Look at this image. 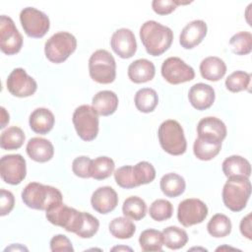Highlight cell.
<instances>
[{
  "mask_svg": "<svg viewBox=\"0 0 252 252\" xmlns=\"http://www.w3.org/2000/svg\"><path fill=\"white\" fill-rule=\"evenodd\" d=\"M20 22L26 34L33 38L43 37L50 28L49 18L33 7H27L21 11Z\"/></svg>",
  "mask_w": 252,
  "mask_h": 252,
  "instance_id": "cell-9",
  "label": "cell"
},
{
  "mask_svg": "<svg viewBox=\"0 0 252 252\" xmlns=\"http://www.w3.org/2000/svg\"><path fill=\"white\" fill-rule=\"evenodd\" d=\"M91 204L94 211L106 215L112 212L118 205L116 191L110 186L98 187L92 195Z\"/></svg>",
  "mask_w": 252,
  "mask_h": 252,
  "instance_id": "cell-18",
  "label": "cell"
},
{
  "mask_svg": "<svg viewBox=\"0 0 252 252\" xmlns=\"http://www.w3.org/2000/svg\"><path fill=\"white\" fill-rule=\"evenodd\" d=\"M91 163L92 159L89 157L81 156L76 158L72 162L73 173L81 178L91 177Z\"/></svg>",
  "mask_w": 252,
  "mask_h": 252,
  "instance_id": "cell-42",
  "label": "cell"
},
{
  "mask_svg": "<svg viewBox=\"0 0 252 252\" xmlns=\"http://www.w3.org/2000/svg\"><path fill=\"white\" fill-rule=\"evenodd\" d=\"M72 121L78 136L86 141L94 140L98 134V114L95 109L88 104L78 106L72 117Z\"/></svg>",
  "mask_w": 252,
  "mask_h": 252,
  "instance_id": "cell-7",
  "label": "cell"
},
{
  "mask_svg": "<svg viewBox=\"0 0 252 252\" xmlns=\"http://www.w3.org/2000/svg\"><path fill=\"white\" fill-rule=\"evenodd\" d=\"M251 75L244 71H235L225 79V87L231 93H238L249 89Z\"/></svg>",
  "mask_w": 252,
  "mask_h": 252,
  "instance_id": "cell-37",
  "label": "cell"
},
{
  "mask_svg": "<svg viewBox=\"0 0 252 252\" xmlns=\"http://www.w3.org/2000/svg\"><path fill=\"white\" fill-rule=\"evenodd\" d=\"M118 96L112 91H100L92 99V106L98 115L108 116L113 114L118 107Z\"/></svg>",
  "mask_w": 252,
  "mask_h": 252,
  "instance_id": "cell-23",
  "label": "cell"
},
{
  "mask_svg": "<svg viewBox=\"0 0 252 252\" xmlns=\"http://www.w3.org/2000/svg\"><path fill=\"white\" fill-rule=\"evenodd\" d=\"M198 137L215 143H222L227 130L225 124L219 118L208 116L201 119L197 125Z\"/></svg>",
  "mask_w": 252,
  "mask_h": 252,
  "instance_id": "cell-16",
  "label": "cell"
},
{
  "mask_svg": "<svg viewBox=\"0 0 252 252\" xmlns=\"http://www.w3.org/2000/svg\"><path fill=\"white\" fill-rule=\"evenodd\" d=\"M149 214L154 220L163 221L171 218L173 214V206L167 200L158 199L151 204Z\"/></svg>",
  "mask_w": 252,
  "mask_h": 252,
  "instance_id": "cell-39",
  "label": "cell"
},
{
  "mask_svg": "<svg viewBox=\"0 0 252 252\" xmlns=\"http://www.w3.org/2000/svg\"><path fill=\"white\" fill-rule=\"evenodd\" d=\"M23 46V36L14 21L5 15L0 17V48L7 55L18 53Z\"/></svg>",
  "mask_w": 252,
  "mask_h": 252,
  "instance_id": "cell-12",
  "label": "cell"
},
{
  "mask_svg": "<svg viewBox=\"0 0 252 252\" xmlns=\"http://www.w3.org/2000/svg\"><path fill=\"white\" fill-rule=\"evenodd\" d=\"M201 76L212 82L222 79L226 73V65L222 59L217 56H209L200 63Z\"/></svg>",
  "mask_w": 252,
  "mask_h": 252,
  "instance_id": "cell-24",
  "label": "cell"
},
{
  "mask_svg": "<svg viewBox=\"0 0 252 252\" xmlns=\"http://www.w3.org/2000/svg\"><path fill=\"white\" fill-rule=\"evenodd\" d=\"M120 249H124V250H132L131 248H129V247H114V248H112V250H120Z\"/></svg>",
  "mask_w": 252,
  "mask_h": 252,
  "instance_id": "cell-48",
  "label": "cell"
},
{
  "mask_svg": "<svg viewBox=\"0 0 252 252\" xmlns=\"http://www.w3.org/2000/svg\"><path fill=\"white\" fill-rule=\"evenodd\" d=\"M54 122L55 118L53 113L44 107L35 108L29 118L31 129L40 135H45L50 132L54 126Z\"/></svg>",
  "mask_w": 252,
  "mask_h": 252,
  "instance_id": "cell-22",
  "label": "cell"
},
{
  "mask_svg": "<svg viewBox=\"0 0 252 252\" xmlns=\"http://www.w3.org/2000/svg\"><path fill=\"white\" fill-rule=\"evenodd\" d=\"M90 77L98 84H110L116 78V63L110 52L105 49L94 51L89 59Z\"/></svg>",
  "mask_w": 252,
  "mask_h": 252,
  "instance_id": "cell-5",
  "label": "cell"
},
{
  "mask_svg": "<svg viewBox=\"0 0 252 252\" xmlns=\"http://www.w3.org/2000/svg\"><path fill=\"white\" fill-rule=\"evenodd\" d=\"M231 228L232 224L229 218L223 214H216L207 224L209 234L215 238L227 236L231 232Z\"/></svg>",
  "mask_w": 252,
  "mask_h": 252,
  "instance_id": "cell-31",
  "label": "cell"
},
{
  "mask_svg": "<svg viewBox=\"0 0 252 252\" xmlns=\"http://www.w3.org/2000/svg\"><path fill=\"white\" fill-rule=\"evenodd\" d=\"M50 250L52 252H62L68 251L73 252L74 248L70 239L64 234L54 235L50 240Z\"/></svg>",
  "mask_w": 252,
  "mask_h": 252,
  "instance_id": "cell-43",
  "label": "cell"
},
{
  "mask_svg": "<svg viewBox=\"0 0 252 252\" xmlns=\"http://www.w3.org/2000/svg\"><path fill=\"white\" fill-rule=\"evenodd\" d=\"M133 175L137 187L151 183L156 178V169L148 161H140L133 166Z\"/></svg>",
  "mask_w": 252,
  "mask_h": 252,
  "instance_id": "cell-38",
  "label": "cell"
},
{
  "mask_svg": "<svg viewBox=\"0 0 252 252\" xmlns=\"http://www.w3.org/2000/svg\"><path fill=\"white\" fill-rule=\"evenodd\" d=\"M222 202L232 212L242 211L251 195V182L248 177H229L222 188Z\"/></svg>",
  "mask_w": 252,
  "mask_h": 252,
  "instance_id": "cell-3",
  "label": "cell"
},
{
  "mask_svg": "<svg viewBox=\"0 0 252 252\" xmlns=\"http://www.w3.org/2000/svg\"><path fill=\"white\" fill-rule=\"evenodd\" d=\"M114 179L118 186L125 189H131L137 187L134 175H133V166L124 165L117 168L114 171Z\"/></svg>",
  "mask_w": 252,
  "mask_h": 252,
  "instance_id": "cell-40",
  "label": "cell"
},
{
  "mask_svg": "<svg viewBox=\"0 0 252 252\" xmlns=\"http://www.w3.org/2000/svg\"><path fill=\"white\" fill-rule=\"evenodd\" d=\"M47 220L57 226L63 227L69 232L77 233L83 222V212L68 207L63 202L51 206L45 211Z\"/></svg>",
  "mask_w": 252,
  "mask_h": 252,
  "instance_id": "cell-8",
  "label": "cell"
},
{
  "mask_svg": "<svg viewBox=\"0 0 252 252\" xmlns=\"http://www.w3.org/2000/svg\"><path fill=\"white\" fill-rule=\"evenodd\" d=\"M140 38L150 55L159 56L170 47L173 32L170 28L158 22L147 21L140 29Z\"/></svg>",
  "mask_w": 252,
  "mask_h": 252,
  "instance_id": "cell-1",
  "label": "cell"
},
{
  "mask_svg": "<svg viewBox=\"0 0 252 252\" xmlns=\"http://www.w3.org/2000/svg\"><path fill=\"white\" fill-rule=\"evenodd\" d=\"M61 192L52 186L38 182L29 183L22 192L24 204L33 210L46 211L51 206L62 202Z\"/></svg>",
  "mask_w": 252,
  "mask_h": 252,
  "instance_id": "cell-2",
  "label": "cell"
},
{
  "mask_svg": "<svg viewBox=\"0 0 252 252\" xmlns=\"http://www.w3.org/2000/svg\"><path fill=\"white\" fill-rule=\"evenodd\" d=\"M25 139V133L20 127L11 126L2 132L0 137V146L3 150L7 151L18 150L23 146Z\"/></svg>",
  "mask_w": 252,
  "mask_h": 252,
  "instance_id": "cell-29",
  "label": "cell"
},
{
  "mask_svg": "<svg viewBox=\"0 0 252 252\" xmlns=\"http://www.w3.org/2000/svg\"><path fill=\"white\" fill-rule=\"evenodd\" d=\"M215 90L208 84L198 83L193 85L188 93V98L191 105L197 110L210 108L215 101Z\"/></svg>",
  "mask_w": 252,
  "mask_h": 252,
  "instance_id": "cell-19",
  "label": "cell"
},
{
  "mask_svg": "<svg viewBox=\"0 0 252 252\" xmlns=\"http://www.w3.org/2000/svg\"><path fill=\"white\" fill-rule=\"evenodd\" d=\"M158 142L161 149L169 155L180 156L186 152L187 142L182 126L173 119L163 121L158 130Z\"/></svg>",
  "mask_w": 252,
  "mask_h": 252,
  "instance_id": "cell-4",
  "label": "cell"
},
{
  "mask_svg": "<svg viewBox=\"0 0 252 252\" xmlns=\"http://www.w3.org/2000/svg\"><path fill=\"white\" fill-rule=\"evenodd\" d=\"M0 205H1L0 215L2 217L10 214L15 205V198H14L13 193L8 190L1 189L0 190Z\"/></svg>",
  "mask_w": 252,
  "mask_h": 252,
  "instance_id": "cell-45",
  "label": "cell"
},
{
  "mask_svg": "<svg viewBox=\"0 0 252 252\" xmlns=\"http://www.w3.org/2000/svg\"><path fill=\"white\" fill-rule=\"evenodd\" d=\"M108 227L111 235L118 239H129L136 231V225L127 217H118L113 219Z\"/></svg>",
  "mask_w": 252,
  "mask_h": 252,
  "instance_id": "cell-32",
  "label": "cell"
},
{
  "mask_svg": "<svg viewBox=\"0 0 252 252\" xmlns=\"http://www.w3.org/2000/svg\"><path fill=\"white\" fill-rule=\"evenodd\" d=\"M221 149V143H215L197 138L193 145L195 157L200 160H211L216 158Z\"/></svg>",
  "mask_w": 252,
  "mask_h": 252,
  "instance_id": "cell-30",
  "label": "cell"
},
{
  "mask_svg": "<svg viewBox=\"0 0 252 252\" xmlns=\"http://www.w3.org/2000/svg\"><path fill=\"white\" fill-rule=\"evenodd\" d=\"M240 232L243 236H245L247 239H252V231H251V214H248L246 217H244L240 221Z\"/></svg>",
  "mask_w": 252,
  "mask_h": 252,
  "instance_id": "cell-46",
  "label": "cell"
},
{
  "mask_svg": "<svg viewBox=\"0 0 252 252\" xmlns=\"http://www.w3.org/2000/svg\"><path fill=\"white\" fill-rule=\"evenodd\" d=\"M229 45L236 55H247L252 50V34L249 32H239L231 36Z\"/></svg>",
  "mask_w": 252,
  "mask_h": 252,
  "instance_id": "cell-36",
  "label": "cell"
},
{
  "mask_svg": "<svg viewBox=\"0 0 252 252\" xmlns=\"http://www.w3.org/2000/svg\"><path fill=\"white\" fill-rule=\"evenodd\" d=\"M136 108L143 113H150L156 109L158 103V95L154 89H140L134 98Z\"/></svg>",
  "mask_w": 252,
  "mask_h": 252,
  "instance_id": "cell-27",
  "label": "cell"
},
{
  "mask_svg": "<svg viewBox=\"0 0 252 252\" xmlns=\"http://www.w3.org/2000/svg\"><path fill=\"white\" fill-rule=\"evenodd\" d=\"M28 156L36 162H46L53 158L54 147L44 138L33 137L30 139L26 148Z\"/></svg>",
  "mask_w": 252,
  "mask_h": 252,
  "instance_id": "cell-20",
  "label": "cell"
},
{
  "mask_svg": "<svg viewBox=\"0 0 252 252\" xmlns=\"http://www.w3.org/2000/svg\"><path fill=\"white\" fill-rule=\"evenodd\" d=\"M156 75L154 63L142 58L133 61L128 67V78L135 84H143L152 81Z\"/></svg>",
  "mask_w": 252,
  "mask_h": 252,
  "instance_id": "cell-21",
  "label": "cell"
},
{
  "mask_svg": "<svg viewBox=\"0 0 252 252\" xmlns=\"http://www.w3.org/2000/svg\"><path fill=\"white\" fill-rule=\"evenodd\" d=\"M139 244L143 251H161L163 246L162 233L154 228L145 229L139 236Z\"/></svg>",
  "mask_w": 252,
  "mask_h": 252,
  "instance_id": "cell-35",
  "label": "cell"
},
{
  "mask_svg": "<svg viewBox=\"0 0 252 252\" xmlns=\"http://www.w3.org/2000/svg\"><path fill=\"white\" fill-rule=\"evenodd\" d=\"M99 221L93 215L83 212V222L81 228L76 233L81 238H91L98 230Z\"/></svg>",
  "mask_w": 252,
  "mask_h": 252,
  "instance_id": "cell-41",
  "label": "cell"
},
{
  "mask_svg": "<svg viewBox=\"0 0 252 252\" xmlns=\"http://www.w3.org/2000/svg\"><path fill=\"white\" fill-rule=\"evenodd\" d=\"M122 213L131 220H140L144 219L147 214V204L138 196L128 197L122 205Z\"/></svg>",
  "mask_w": 252,
  "mask_h": 252,
  "instance_id": "cell-33",
  "label": "cell"
},
{
  "mask_svg": "<svg viewBox=\"0 0 252 252\" xmlns=\"http://www.w3.org/2000/svg\"><path fill=\"white\" fill-rule=\"evenodd\" d=\"M114 161L108 157H98L92 159L91 177L95 180H103L108 178L114 171Z\"/></svg>",
  "mask_w": 252,
  "mask_h": 252,
  "instance_id": "cell-34",
  "label": "cell"
},
{
  "mask_svg": "<svg viewBox=\"0 0 252 252\" xmlns=\"http://www.w3.org/2000/svg\"><path fill=\"white\" fill-rule=\"evenodd\" d=\"M161 192L169 198H175L183 194L186 188V182L184 178L174 172L164 174L159 181Z\"/></svg>",
  "mask_w": 252,
  "mask_h": 252,
  "instance_id": "cell-26",
  "label": "cell"
},
{
  "mask_svg": "<svg viewBox=\"0 0 252 252\" xmlns=\"http://www.w3.org/2000/svg\"><path fill=\"white\" fill-rule=\"evenodd\" d=\"M222 172L224 175L229 177H250L251 175V165L250 162L241 156H230L226 158L221 164Z\"/></svg>",
  "mask_w": 252,
  "mask_h": 252,
  "instance_id": "cell-25",
  "label": "cell"
},
{
  "mask_svg": "<svg viewBox=\"0 0 252 252\" xmlns=\"http://www.w3.org/2000/svg\"><path fill=\"white\" fill-rule=\"evenodd\" d=\"M77 39L68 32H58L50 36L44 44L46 58L55 64L63 63L76 50Z\"/></svg>",
  "mask_w": 252,
  "mask_h": 252,
  "instance_id": "cell-6",
  "label": "cell"
},
{
  "mask_svg": "<svg viewBox=\"0 0 252 252\" xmlns=\"http://www.w3.org/2000/svg\"><path fill=\"white\" fill-rule=\"evenodd\" d=\"M161 76L167 83L178 85L192 81L195 78V71L181 58L168 57L161 65Z\"/></svg>",
  "mask_w": 252,
  "mask_h": 252,
  "instance_id": "cell-11",
  "label": "cell"
},
{
  "mask_svg": "<svg viewBox=\"0 0 252 252\" xmlns=\"http://www.w3.org/2000/svg\"><path fill=\"white\" fill-rule=\"evenodd\" d=\"M0 173L4 182L20 184L27 174L26 159L19 154L3 156L0 160Z\"/></svg>",
  "mask_w": 252,
  "mask_h": 252,
  "instance_id": "cell-13",
  "label": "cell"
},
{
  "mask_svg": "<svg viewBox=\"0 0 252 252\" xmlns=\"http://www.w3.org/2000/svg\"><path fill=\"white\" fill-rule=\"evenodd\" d=\"M6 85L9 93L17 97L31 96L37 89L35 80L29 76L23 68L14 69L8 76Z\"/></svg>",
  "mask_w": 252,
  "mask_h": 252,
  "instance_id": "cell-14",
  "label": "cell"
},
{
  "mask_svg": "<svg viewBox=\"0 0 252 252\" xmlns=\"http://www.w3.org/2000/svg\"><path fill=\"white\" fill-rule=\"evenodd\" d=\"M10 121V116L9 113L6 111L4 107H1V126L0 128H4Z\"/></svg>",
  "mask_w": 252,
  "mask_h": 252,
  "instance_id": "cell-47",
  "label": "cell"
},
{
  "mask_svg": "<svg viewBox=\"0 0 252 252\" xmlns=\"http://www.w3.org/2000/svg\"><path fill=\"white\" fill-rule=\"evenodd\" d=\"M176 1L173 0H154L152 2V8L158 15L163 16L172 13L177 8Z\"/></svg>",
  "mask_w": 252,
  "mask_h": 252,
  "instance_id": "cell-44",
  "label": "cell"
},
{
  "mask_svg": "<svg viewBox=\"0 0 252 252\" xmlns=\"http://www.w3.org/2000/svg\"><path fill=\"white\" fill-rule=\"evenodd\" d=\"M112 50L121 58H131L137 51V41L133 32L126 28L116 30L110 39Z\"/></svg>",
  "mask_w": 252,
  "mask_h": 252,
  "instance_id": "cell-15",
  "label": "cell"
},
{
  "mask_svg": "<svg viewBox=\"0 0 252 252\" xmlns=\"http://www.w3.org/2000/svg\"><path fill=\"white\" fill-rule=\"evenodd\" d=\"M208 32V27L203 20H194L188 23L179 35V43L185 49H192L202 42Z\"/></svg>",
  "mask_w": 252,
  "mask_h": 252,
  "instance_id": "cell-17",
  "label": "cell"
},
{
  "mask_svg": "<svg viewBox=\"0 0 252 252\" xmlns=\"http://www.w3.org/2000/svg\"><path fill=\"white\" fill-rule=\"evenodd\" d=\"M208 216V207L200 199L183 200L177 209V220L185 227L201 223Z\"/></svg>",
  "mask_w": 252,
  "mask_h": 252,
  "instance_id": "cell-10",
  "label": "cell"
},
{
  "mask_svg": "<svg viewBox=\"0 0 252 252\" xmlns=\"http://www.w3.org/2000/svg\"><path fill=\"white\" fill-rule=\"evenodd\" d=\"M163 245L172 250H177L188 242L187 232L178 226H167L162 230Z\"/></svg>",
  "mask_w": 252,
  "mask_h": 252,
  "instance_id": "cell-28",
  "label": "cell"
}]
</instances>
